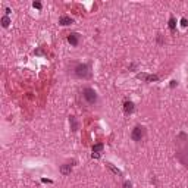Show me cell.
<instances>
[{
    "label": "cell",
    "mask_w": 188,
    "mask_h": 188,
    "mask_svg": "<svg viewBox=\"0 0 188 188\" xmlns=\"http://www.w3.org/2000/svg\"><path fill=\"white\" fill-rule=\"evenodd\" d=\"M137 78L138 80H144V81H147V82H156V81H159V76L157 75H147V74H138L137 75Z\"/></svg>",
    "instance_id": "4"
},
{
    "label": "cell",
    "mask_w": 188,
    "mask_h": 188,
    "mask_svg": "<svg viewBox=\"0 0 188 188\" xmlns=\"http://www.w3.org/2000/svg\"><path fill=\"white\" fill-rule=\"evenodd\" d=\"M106 166H107L109 169H110V170L113 172V174H115V175H118V176H121V175H122V172H121V170H119L118 168H115V166H113L112 163H106Z\"/></svg>",
    "instance_id": "11"
},
{
    "label": "cell",
    "mask_w": 188,
    "mask_h": 188,
    "mask_svg": "<svg viewBox=\"0 0 188 188\" xmlns=\"http://www.w3.org/2000/svg\"><path fill=\"white\" fill-rule=\"evenodd\" d=\"M134 110H135V106H134L132 101H125L123 103V112L127 113V115H131Z\"/></svg>",
    "instance_id": "6"
},
{
    "label": "cell",
    "mask_w": 188,
    "mask_h": 188,
    "mask_svg": "<svg viewBox=\"0 0 188 188\" xmlns=\"http://www.w3.org/2000/svg\"><path fill=\"white\" fill-rule=\"evenodd\" d=\"M176 84H178V82H176V81H170V87H172V88H174V87H175V85H176Z\"/></svg>",
    "instance_id": "17"
},
{
    "label": "cell",
    "mask_w": 188,
    "mask_h": 188,
    "mask_svg": "<svg viewBox=\"0 0 188 188\" xmlns=\"http://www.w3.org/2000/svg\"><path fill=\"white\" fill-rule=\"evenodd\" d=\"M103 150V144L101 143H99V144H96V146H93V153H91V157L93 159H99L100 156H101V151Z\"/></svg>",
    "instance_id": "5"
},
{
    "label": "cell",
    "mask_w": 188,
    "mask_h": 188,
    "mask_svg": "<svg viewBox=\"0 0 188 188\" xmlns=\"http://www.w3.org/2000/svg\"><path fill=\"white\" fill-rule=\"evenodd\" d=\"M181 25H182V27H188V21H187V18H182V19H181Z\"/></svg>",
    "instance_id": "15"
},
{
    "label": "cell",
    "mask_w": 188,
    "mask_h": 188,
    "mask_svg": "<svg viewBox=\"0 0 188 188\" xmlns=\"http://www.w3.org/2000/svg\"><path fill=\"white\" fill-rule=\"evenodd\" d=\"M59 24H60V25H63V27H66V25H71V24H74V19H72L71 16H66V15H63V16H60V19H59Z\"/></svg>",
    "instance_id": "7"
},
{
    "label": "cell",
    "mask_w": 188,
    "mask_h": 188,
    "mask_svg": "<svg viewBox=\"0 0 188 188\" xmlns=\"http://www.w3.org/2000/svg\"><path fill=\"white\" fill-rule=\"evenodd\" d=\"M146 135V128L141 127V125H137V127L132 129V134H131V138L134 141H141Z\"/></svg>",
    "instance_id": "3"
},
{
    "label": "cell",
    "mask_w": 188,
    "mask_h": 188,
    "mask_svg": "<svg viewBox=\"0 0 188 188\" xmlns=\"http://www.w3.org/2000/svg\"><path fill=\"white\" fill-rule=\"evenodd\" d=\"M123 188H132V184L129 181H125L123 182Z\"/></svg>",
    "instance_id": "14"
},
{
    "label": "cell",
    "mask_w": 188,
    "mask_h": 188,
    "mask_svg": "<svg viewBox=\"0 0 188 188\" xmlns=\"http://www.w3.org/2000/svg\"><path fill=\"white\" fill-rule=\"evenodd\" d=\"M75 75L78 78H90L91 76V72H90V66L87 63H80L75 66Z\"/></svg>",
    "instance_id": "1"
},
{
    "label": "cell",
    "mask_w": 188,
    "mask_h": 188,
    "mask_svg": "<svg viewBox=\"0 0 188 188\" xmlns=\"http://www.w3.org/2000/svg\"><path fill=\"white\" fill-rule=\"evenodd\" d=\"M33 6H34V7H37V9H41V3H40V2H34V3H33Z\"/></svg>",
    "instance_id": "16"
},
{
    "label": "cell",
    "mask_w": 188,
    "mask_h": 188,
    "mask_svg": "<svg viewBox=\"0 0 188 188\" xmlns=\"http://www.w3.org/2000/svg\"><path fill=\"white\" fill-rule=\"evenodd\" d=\"M71 170H72V165L71 163H66V165H63L60 168V172L63 175H68V174H71Z\"/></svg>",
    "instance_id": "8"
},
{
    "label": "cell",
    "mask_w": 188,
    "mask_h": 188,
    "mask_svg": "<svg viewBox=\"0 0 188 188\" xmlns=\"http://www.w3.org/2000/svg\"><path fill=\"white\" fill-rule=\"evenodd\" d=\"M41 181H43V182H47V184H52V181H50V179H46V178H43Z\"/></svg>",
    "instance_id": "18"
},
{
    "label": "cell",
    "mask_w": 188,
    "mask_h": 188,
    "mask_svg": "<svg viewBox=\"0 0 188 188\" xmlns=\"http://www.w3.org/2000/svg\"><path fill=\"white\" fill-rule=\"evenodd\" d=\"M68 41L72 44V46H78V34H69L68 35Z\"/></svg>",
    "instance_id": "9"
},
{
    "label": "cell",
    "mask_w": 188,
    "mask_h": 188,
    "mask_svg": "<svg viewBox=\"0 0 188 188\" xmlns=\"http://www.w3.org/2000/svg\"><path fill=\"white\" fill-rule=\"evenodd\" d=\"M175 28H176V21H175L174 16H172V18L169 19V29H170V31H175Z\"/></svg>",
    "instance_id": "13"
},
{
    "label": "cell",
    "mask_w": 188,
    "mask_h": 188,
    "mask_svg": "<svg viewBox=\"0 0 188 188\" xmlns=\"http://www.w3.org/2000/svg\"><path fill=\"white\" fill-rule=\"evenodd\" d=\"M185 154H187V159H188V147H187V150H185Z\"/></svg>",
    "instance_id": "19"
},
{
    "label": "cell",
    "mask_w": 188,
    "mask_h": 188,
    "mask_svg": "<svg viewBox=\"0 0 188 188\" xmlns=\"http://www.w3.org/2000/svg\"><path fill=\"white\" fill-rule=\"evenodd\" d=\"M0 22H2V27H5V28H7L9 25H10V18L7 16V15H5V16L0 19Z\"/></svg>",
    "instance_id": "12"
},
{
    "label": "cell",
    "mask_w": 188,
    "mask_h": 188,
    "mask_svg": "<svg viewBox=\"0 0 188 188\" xmlns=\"http://www.w3.org/2000/svg\"><path fill=\"white\" fill-rule=\"evenodd\" d=\"M69 123H71V129H72V131H78V122H76V118H75V116H71V118H69Z\"/></svg>",
    "instance_id": "10"
},
{
    "label": "cell",
    "mask_w": 188,
    "mask_h": 188,
    "mask_svg": "<svg viewBox=\"0 0 188 188\" xmlns=\"http://www.w3.org/2000/svg\"><path fill=\"white\" fill-rule=\"evenodd\" d=\"M82 97H84V100H85L88 104H94V103L97 101V93L94 91L93 88H84Z\"/></svg>",
    "instance_id": "2"
}]
</instances>
